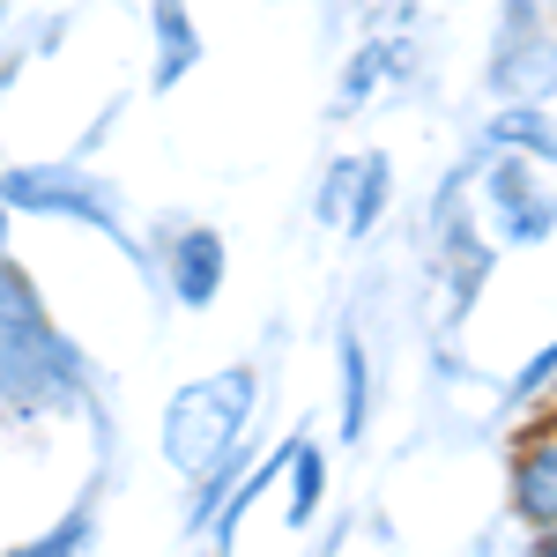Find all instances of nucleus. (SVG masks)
<instances>
[{"label":"nucleus","instance_id":"f257e3e1","mask_svg":"<svg viewBox=\"0 0 557 557\" xmlns=\"http://www.w3.org/2000/svg\"><path fill=\"white\" fill-rule=\"evenodd\" d=\"M83 394V364L38 320L30 290L0 268V401L15 409H67Z\"/></svg>","mask_w":557,"mask_h":557},{"label":"nucleus","instance_id":"f03ea898","mask_svg":"<svg viewBox=\"0 0 557 557\" xmlns=\"http://www.w3.org/2000/svg\"><path fill=\"white\" fill-rule=\"evenodd\" d=\"M260 386L246 364H231V372H215V380H194L186 394H172V409H164V454H172L178 475H215L231 454H238V431L253 417Z\"/></svg>","mask_w":557,"mask_h":557},{"label":"nucleus","instance_id":"7ed1b4c3","mask_svg":"<svg viewBox=\"0 0 557 557\" xmlns=\"http://www.w3.org/2000/svg\"><path fill=\"white\" fill-rule=\"evenodd\" d=\"M491 194H498V231H506L513 246L543 238V231L557 223V201L528 172H520V164H498V172H491Z\"/></svg>","mask_w":557,"mask_h":557},{"label":"nucleus","instance_id":"20e7f679","mask_svg":"<svg viewBox=\"0 0 557 557\" xmlns=\"http://www.w3.org/2000/svg\"><path fill=\"white\" fill-rule=\"evenodd\" d=\"M223 290V238L215 231H178L172 238V298L209 305Z\"/></svg>","mask_w":557,"mask_h":557},{"label":"nucleus","instance_id":"39448f33","mask_svg":"<svg viewBox=\"0 0 557 557\" xmlns=\"http://www.w3.org/2000/svg\"><path fill=\"white\" fill-rule=\"evenodd\" d=\"M513 506L535 528H557V438L543 431L535 446H520V461H513Z\"/></svg>","mask_w":557,"mask_h":557},{"label":"nucleus","instance_id":"423d86ee","mask_svg":"<svg viewBox=\"0 0 557 557\" xmlns=\"http://www.w3.org/2000/svg\"><path fill=\"white\" fill-rule=\"evenodd\" d=\"M157 30H164V60H157V83H172L178 67L194 60V30H186L178 0H157Z\"/></svg>","mask_w":557,"mask_h":557},{"label":"nucleus","instance_id":"0eeeda50","mask_svg":"<svg viewBox=\"0 0 557 557\" xmlns=\"http://www.w3.org/2000/svg\"><path fill=\"white\" fill-rule=\"evenodd\" d=\"M386 67H394V52H386V45L357 52V60H349V83H343V97H335V104H343V112H357L364 97H380V75H386Z\"/></svg>","mask_w":557,"mask_h":557},{"label":"nucleus","instance_id":"6e6552de","mask_svg":"<svg viewBox=\"0 0 557 557\" xmlns=\"http://www.w3.org/2000/svg\"><path fill=\"white\" fill-rule=\"evenodd\" d=\"M343 431L349 438L364 431V349H357V335H343Z\"/></svg>","mask_w":557,"mask_h":557},{"label":"nucleus","instance_id":"1a4fd4ad","mask_svg":"<svg viewBox=\"0 0 557 557\" xmlns=\"http://www.w3.org/2000/svg\"><path fill=\"white\" fill-rule=\"evenodd\" d=\"M89 550V513H67L52 535H38V543H23L15 557H83Z\"/></svg>","mask_w":557,"mask_h":557},{"label":"nucleus","instance_id":"9d476101","mask_svg":"<svg viewBox=\"0 0 557 557\" xmlns=\"http://www.w3.org/2000/svg\"><path fill=\"white\" fill-rule=\"evenodd\" d=\"M290 461H298V498H290V520H312V506H320V483H327V469H320V454H312V446H298V454H290Z\"/></svg>","mask_w":557,"mask_h":557},{"label":"nucleus","instance_id":"9b49d317","mask_svg":"<svg viewBox=\"0 0 557 557\" xmlns=\"http://www.w3.org/2000/svg\"><path fill=\"white\" fill-rule=\"evenodd\" d=\"M557 380V343L543 349V357H535V364H528V372H520V394H543V386Z\"/></svg>","mask_w":557,"mask_h":557},{"label":"nucleus","instance_id":"f8f14e48","mask_svg":"<svg viewBox=\"0 0 557 557\" xmlns=\"http://www.w3.org/2000/svg\"><path fill=\"white\" fill-rule=\"evenodd\" d=\"M535 557H557V528H543V543H535Z\"/></svg>","mask_w":557,"mask_h":557},{"label":"nucleus","instance_id":"ddd939ff","mask_svg":"<svg viewBox=\"0 0 557 557\" xmlns=\"http://www.w3.org/2000/svg\"><path fill=\"white\" fill-rule=\"evenodd\" d=\"M550 438H557V409H550Z\"/></svg>","mask_w":557,"mask_h":557}]
</instances>
